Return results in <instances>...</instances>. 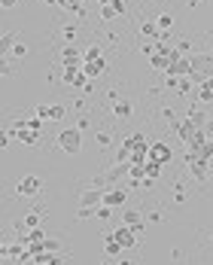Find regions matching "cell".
<instances>
[{"label": "cell", "instance_id": "6da1fadb", "mask_svg": "<svg viewBox=\"0 0 213 265\" xmlns=\"http://www.w3.org/2000/svg\"><path fill=\"white\" fill-rule=\"evenodd\" d=\"M58 146L67 153V156H76L79 150H82V131L79 128H64V131H58Z\"/></svg>", "mask_w": 213, "mask_h": 265}, {"label": "cell", "instance_id": "7a4b0ae2", "mask_svg": "<svg viewBox=\"0 0 213 265\" xmlns=\"http://www.w3.org/2000/svg\"><path fill=\"white\" fill-rule=\"evenodd\" d=\"M58 58H61V64H64V67H82L85 52H79V46H76V43H64V46H61V52H58Z\"/></svg>", "mask_w": 213, "mask_h": 265}, {"label": "cell", "instance_id": "3957f363", "mask_svg": "<svg viewBox=\"0 0 213 265\" xmlns=\"http://www.w3.org/2000/svg\"><path fill=\"white\" fill-rule=\"evenodd\" d=\"M15 192H18L21 198H34V195H40V192H43V180H40V177H34V174H27V177H21V180H18Z\"/></svg>", "mask_w": 213, "mask_h": 265}, {"label": "cell", "instance_id": "277c9868", "mask_svg": "<svg viewBox=\"0 0 213 265\" xmlns=\"http://www.w3.org/2000/svg\"><path fill=\"white\" fill-rule=\"evenodd\" d=\"M113 235L119 238V244H122L125 250H134V247L140 244V238H137V232H134V229H131L128 223H122V226H119V229H116Z\"/></svg>", "mask_w": 213, "mask_h": 265}, {"label": "cell", "instance_id": "5b68a950", "mask_svg": "<svg viewBox=\"0 0 213 265\" xmlns=\"http://www.w3.org/2000/svg\"><path fill=\"white\" fill-rule=\"evenodd\" d=\"M189 162V174L198 180V183H207V162L210 159H198V156H186Z\"/></svg>", "mask_w": 213, "mask_h": 265}, {"label": "cell", "instance_id": "8992f818", "mask_svg": "<svg viewBox=\"0 0 213 265\" xmlns=\"http://www.w3.org/2000/svg\"><path fill=\"white\" fill-rule=\"evenodd\" d=\"M125 201H128V192L125 189H119V186H107L104 189V204H110V208H125Z\"/></svg>", "mask_w": 213, "mask_h": 265}, {"label": "cell", "instance_id": "52a82bcc", "mask_svg": "<svg viewBox=\"0 0 213 265\" xmlns=\"http://www.w3.org/2000/svg\"><path fill=\"white\" fill-rule=\"evenodd\" d=\"M149 159H156V162H171L174 159V153H171V146L165 143V140H156V143H149Z\"/></svg>", "mask_w": 213, "mask_h": 265}, {"label": "cell", "instance_id": "ba28073f", "mask_svg": "<svg viewBox=\"0 0 213 265\" xmlns=\"http://www.w3.org/2000/svg\"><path fill=\"white\" fill-rule=\"evenodd\" d=\"M104 253H107L110 259H116V256H122V253H125V247L119 244V238H116L113 232H107V238H104Z\"/></svg>", "mask_w": 213, "mask_h": 265}, {"label": "cell", "instance_id": "9c48e42d", "mask_svg": "<svg viewBox=\"0 0 213 265\" xmlns=\"http://www.w3.org/2000/svg\"><path fill=\"white\" fill-rule=\"evenodd\" d=\"M82 70H85L92 79H98V76L107 70V61H104V55H101V58H92V61H82Z\"/></svg>", "mask_w": 213, "mask_h": 265}, {"label": "cell", "instance_id": "30bf717a", "mask_svg": "<svg viewBox=\"0 0 213 265\" xmlns=\"http://www.w3.org/2000/svg\"><path fill=\"white\" fill-rule=\"evenodd\" d=\"M131 113H134V104H131L128 98H116V101H113V116H116V119H128Z\"/></svg>", "mask_w": 213, "mask_h": 265}, {"label": "cell", "instance_id": "8fae6325", "mask_svg": "<svg viewBox=\"0 0 213 265\" xmlns=\"http://www.w3.org/2000/svg\"><path fill=\"white\" fill-rule=\"evenodd\" d=\"M174 131H177V137H180L183 143H192V137H195V131H198V128L186 119V122H174Z\"/></svg>", "mask_w": 213, "mask_h": 265}, {"label": "cell", "instance_id": "7c38bea8", "mask_svg": "<svg viewBox=\"0 0 213 265\" xmlns=\"http://www.w3.org/2000/svg\"><path fill=\"white\" fill-rule=\"evenodd\" d=\"M149 67L159 70V73H168V70H171V58L162 55V52H156V55H149Z\"/></svg>", "mask_w": 213, "mask_h": 265}, {"label": "cell", "instance_id": "4fadbf2b", "mask_svg": "<svg viewBox=\"0 0 213 265\" xmlns=\"http://www.w3.org/2000/svg\"><path fill=\"white\" fill-rule=\"evenodd\" d=\"M64 116H67V107H64V104H49L43 119H46V122H61Z\"/></svg>", "mask_w": 213, "mask_h": 265}, {"label": "cell", "instance_id": "5bb4252c", "mask_svg": "<svg viewBox=\"0 0 213 265\" xmlns=\"http://www.w3.org/2000/svg\"><path fill=\"white\" fill-rule=\"evenodd\" d=\"M125 146H131V150H149V140L140 134V131H134V134H128L125 140H122Z\"/></svg>", "mask_w": 213, "mask_h": 265}, {"label": "cell", "instance_id": "9a60e30c", "mask_svg": "<svg viewBox=\"0 0 213 265\" xmlns=\"http://www.w3.org/2000/svg\"><path fill=\"white\" fill-rule=\"evenodd\" d=\"M192 70H195V67H192V61L180 58L177 64H171V70H168V73H177V76H192Z\"/></svg>", "mask_w": 213, "mask_h": 265}, {"label": "cell", "instance_id": "2e32d148", "mask_svg": "<svg viewBox=\"0 0 213 265\" xmlns=\"http://www.w3.org/2000/svg\"><path fill=\"white\" fill-rule=\"evenodd\" d=\"M140 34L149 37V40H159V37H162V27H159V21H143V24H140Z\"/></svg>", "mask_w": 213, "mask_h": 265}, {"label": "cell", "instance_id": "e0dca14e", "mask_svg": "<svg viewBox=\"0 0 213 265\" xmlns=\"http://www.w3.org/2000/svg\"><path fill=\"white\" fill-rule=\"evenodd\" d=\"M43 217H46V211H43V208H34V214H27V217H24V229H37Z\"/></svg>", "mask_w": 213, "mask_h": 265}, {"label": "cell", "instance_id": "ac0fdd59", "mask_svg": "<svg viewBox=\"0 0 213 265\" xmlns=\"http://www.w3.org/2000/svg\"><path fill=\"white\" fill-rule=\"evenodd\" d=\"M186 119H189L195 128H204V125H207V116H204L201 110H189V113H186Z\"/></svg>", "mask_w": 213, "mask_h": 265}, {"label": "cell", "instance_id": "d6986e66", "mask_svg": "<svg viewBox=\"0 0 213 265\" xmlns=\"http://www.w3.org/2000/svg\"><path fill=\"white\" fill-rule=\"evenodd\" d=\"M140 220H143V214H140V211H134V208L122 211V223H128V226H137Z\"/></svg>", "mask_w": 213, "mask_h": 265}, {"label": "cell", "instance_id": "ffe728a7", "mask_svg": "<svg viewBox=\"0 0 213 265\" xmlns=\"http://www.w3.org/2000/svg\"><path fill=\"white\" fill-rule=\"evenodd\" d=\"M195 95H198V101H201V104H213V89L207 85V82H201Z\"/></svg>", "mask_w": 213, "mask_h": 265}, {"label": "cell", "instance_id": "44dd1931", "mask_svg": "<svg viewBox=\"0 0 213 265\" xmlns=\"http://www.w3.org/2000/svg\"><path fill=\"white\" fill-rule=\"evenodd\" d=\"M119 15H122V12H119V9H116L113 3H107V6H101V18H104V21H113V18H119Z\"/></svg>", "mask_w": 213, "mask_h": 265}, {"label": "cell", "instance_id": "7402d4cb", "mask_svg": "<svg viewBox=\"0 0 213 265\" xmlns=\"http://www.w3.org/2000/svg\"><path fill=\"white\" fill-rule=\"evenodd\" d=\"M43 247H46L49 253H64V244H61L58 238H46V241H43Z\"/></svg>", "mask_w": 213, "mask_h": 265}, {"label": "cell", "instance_id": "603a6c76", "mask_svg": "<svg viewBox=\"0 0 213 265\" xmlns=\"http://www.w3.org/2000/svg\"><path fill=\"white\" fill-rule=\"evenodd\" d=\"M61 37H64V43H76V24H64Z\"/></svg>", "mask_w": 213, "mask_h": 265}, {"label": "cell", "instance_id": "cb8c5ba5", "mask_svg": "<svg viewBox=\"0 0 213 265\" xmlns=\"http://www.w3.org/2000/svg\"><path fill=\"white\" fill-rule=\"evenodd\" d=\"M162 168H165V162H156V159H149V162H146V174H149V177H159V174H162Z\"/></svg>", "mask_w": 213, "mask_h": 265}, {"label": "cell", "instance_id": "d4e9b609", "mask_svg": "<svg viewBox=\"0 0 213 265\" xmlns=\"http://www.w3.org/2000/svg\"><path fill=\"white\" fill-rule=\"evenodd\" d=\"M113 211H116V208H110V204H101V208H98V214H95V217H98V220H104V223H107V220H113Z\"/></svg>", "mask_w": 213, "mask_h": 265}, {"label": "cell", "instance_id": "484cf974", "mask_svg": "<svg viewBox=\"0 0 213 265\" xmlns=\"http://www.w3.org/2000/svg\"><path fill=\"white\" fill-rule=\"evenodd\" d=\"M156 21H159V27H162V31H168V27L174 24V15H171V12H162V15H159Z\"/></svg>", "mask_w": 213, "mask_h": 265}, {"label": "cell", "instance_id": "4316f807", "mask_svg": "<svg viewBox=\"0 0 213 265\" xmlns=\"http://www.w3.org/2000/svg\"><path fill=\"white\" fill-rule=\"evenodd\" d=\"M12 40H15L12 34H3V40H0V52H3V55H9V49H12Z\"/></svg>", "mask_w": 213, "mask_h": 265}, {"label": "cell", "instance_id": "83f0119b", "mask_svg": "<svg viewBox=\"0 0 213 265\" xmlns=\"http://www.w3.org/2000/svg\"><path fill=\"white\" fill-rule=\"evenodd\" d=\"M192 82H195V79L183 76V79H180V89H177V92H180V95H189V92H192Z\"/></svg>", "mask_w": 213, "mask_h": 265}, {"label": "cell", "instance_id": "f1b7e54d", "mask_svg": "<svg viewBox=\"0 0 213 265\" xmlns=\"http://www.w3.org/2000/svg\"><path fill=\"white\" fill-rule=\"evenodd\" d=\"M110 143H113V134H107V131H98V146H104V150H107Z\"/></svg>", "mask_w": 213, "mask_h": 265}, {"label": "cell", "instance_id": "f546056e", "mask_svg": "<svg viewBox=\"0 0 213 265\" xmlns=\"http://www.w3.org/2000/svg\"><path fill=\"white\" fill-rule=\"evenodd\" d=\"M98 214V208H79L76 211V220H88V217H95Z\"/></svg>", "mask_w": 213, "mask_h": 265}, {"label": "cell", "instance_id": "4dcf8cb0", "mask_svg": "<svg viewBox=\"0 0 213 265\" xmlns=\"http://www.w3.org/2000/svg\"><path fill=\"white\" fill-rule=\"evenodd\" d=\"M12 55H15V58H24V55H27V46H24V43H12Z\"/></svg>", "mask_w": 213, "mask_h": 265}, {"label": "cell", "instance_id": "1f68e13d", "mask_svg": "<svg viewBox=\"0 0 213 265\" xmlns=\"http://www.w3.org/2000/svg\"><path fill=\"white\" fill-rule=\"evenodd\" d=\"M92 58H101V46H88L85 49V61H92Z\"/></svg>", "mask_w": 213, "mask_h": 265}, {"label": "cell", "instance_id": "d6a6232c", "mask_svg": "<svg viewBox=\"0 0 213 265\" xmlns=\"http://www.w3.org/2000/svg\"><path fill=\"white\" fill-rule=\"evenodd\" d=\"M174 201H177V204H183V201H186V192H183V186H177V189H174Z\"/></svg>", "mask_w": 213, "mask_h": 265}, {"label": "cell", "instance_id": "836d02e7", "mask_svg": "<svg viewBox=\"0 0 213 265\" xmlns=\"http://www.w3.org/2000/svg\"><path fill=\"white\" fill-rule=\"evenodd\" d=\"M88 125H92V119H88V116H79V122H76V128H79V131H85Z\"/></svg>", "mask_w": 213, "mask_h": 265}, {"label": "cell", "instance_id": "e575fe53", "mask_svg": "<svg viewBox=\"0 0 213 265\" xmlns=\"http://www.w3.org/2000/svg\"><path fill=\"white\" fill-rule=\"evenodd\" d=\"M131 229H134V232H137V238H143V235H146V226H143V220H140V223H137V226H131Z\"/></svg>", "mask_w": 213, "mask_h": 265}, {"label": "cell", "instance_id": "d590c367", "mask_svg": "<svg viewBox=\"0 0 213 265\" xmlns=\"http://www.w3.org/2000/svg\"><path fill=\"white\" fill-rule=\"evenodd\" d=\"M9 137H12V131H3V137H0V146H3V150L9 146Z\"/></svg>", "mask_w": 213, "mask_h": 265}, {"label": "cell", "instance_id": "8d00e7d4", "mask_svg": "<svg viewBox=\"0 0 213 265\" xmlns=\"http://www.w3.org/2000/svg\"><path fill=\"white\" fill-rule=\"evenodd\" d=\"M113 6H116V9H119V12H122V15H125V12H128V6H125V0H113Z\"/></svg>", "mask_w": 213, "mask_h": 265}, {"label": "cell", "instance_id": "74e56055", "mask_svg": "<svg viewBox=\"0 0 213 265\" xmlns=\"http://www.w3.org/2000/svg\"><path fill=\"white\" fill-rule=\"evenodd\" d=\"M0 6H3V9H12V6H15V0H0Z\"/></svg>", "mask_w": 213, "mask_h": 265}, {"label": "cell", "instance_id": "f35d334b", "mask_svg": "<svg viewBox=\"0 0 213 265\" xmlns=\"http://www.w3.org/2000/svg\"><path fill=\"white\" fill-rule=\"evenodd\" d=\"M40 3H46V6H58L61 0H40Z\"/></svg>", "mask_w": 213, "mask_h": 265}, {"label": "cell", "instance_id": "ab89813d", "mask_svg": "<svg viewBox=\"0 0 213 265\" xmlns=\"http://www.w3.org/2000/svg\"><path fill=\"white\" fill-rule=\"evenodd\" d=\"M107 3H113V0H98V6H107Z\"/></svg>", "mask_w": 213, "mask_h": 265}]
</instances>
